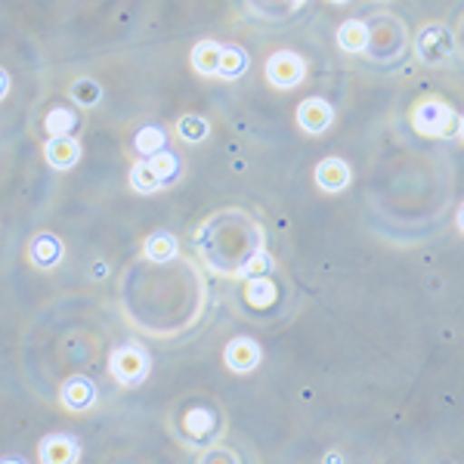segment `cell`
<instances>
[{"label": "cell", "instance_id": "cell-28", "mask_svg": "<svg viewBox=\"0 0 464 464\" xmlns=\"http://www.w3.org/2000/svg\"><path fill=\"white\" fill-rule=\"evenodd\" d=\"M295 4H306V0H295Z\"/></svg>", "mask_w": 464, "mask_h": 464}, {"label": "cell", "instance_id": "cell-10", "mask_svg": "<svg viewBox=\"0 0 464 464\" xmlns=\"http://www.w3.org/2000/svg\"><path fill=\"white\" fill-rule=\"evenodd\" d=\"M28 257H32V264L37 269H56L65 257L63 238L53 236V232H41V236H34L32 245H28Z\"/></svg>", "mask_w": 464, "mask_h": 464}, {"label": "cell", "instance_id": "cell-6", "mask_svg": "<svg viewBox=\"0 0 464 464\" xmlns=\"http://www.w3.org/2000/svg\"><path fill=\"white\" fill-rule=\"evenodd\" d=\"M332 124H334V109H332V102L322 100V96H310V100H304L301 106H297V127H301L304 133H310V137L325 133Z\"/></svg>", "mask_w": 464, "mask_h": 464}, {"label": "cell", "instance_id": "cell-5", "mask_svg": "<svg viewBox=\"0 0 464 464\" xmlns=\"http://www.w3.org/2000/svg\"><path fill=\"white\" fill-rule=\"evenodd\" d=\"M260 359H264V350H260V343L254 341V338H245V334L232 338L227 343V353H223V362H227V369L236 372V375H251V372L260 365Z\"/></svg>", "mask_w": 464, "mask_h": 464}, {"label": "cell", "instance_id": "cell-8", "mask_svg": "<svg viewBox=\"0 0 464 464\" xmlns=\"http://www.w3.org/2000/svg\"><path fill=\"white\" fill-rule=\"evenodd\" d=\"M313 177H316V186L322 192L338 196V192H343L350 183H353V168H350L343 159H338V155H332V159H322L316 164V174Z\"/></svg>", "mask_w": 464, "mask_h": 464}, {"label": "cell", "instance_id": "cell-20", "mask_svg": "<svg viewBox=\"0 0 464 464\" xmlns=\"http://www.w3.org/2000/svg\"><path fill=\"white\" fill-rule=\"evenodd\" d=\"M177 137L183 140V143L196 146L201 140L211 137V124H208V118H201V115H183L177 121Z\"/></svg>", "mask_w": 464, "mask_h": 464}, {"label": "cell", "instance_id": "cell-22", "mask_svg": "<svg viewBox=\"0 0 464 464\" xmlns=\"http://www.w3.org/2000/svg\"><path fill=\"white\" fill-rule=\"evenodd\" d=\"M72 96H74V102H78V106H96V102L102 100V90H100L96 81L81 78V81H74V84H72Z\"/></svg>", "mask_w": 464, "mask_h": 464}, {"label": "cell", "instance_id": "cell-26", "mask_svg": "<svg viewBox=\"0 0 464 464\" xmlns=\"http://www.w3.org/2000/svg\"><path fill=\"white\" fill-rule=\"evenodd\" d=\"M459 137H461V143H464V115H461V121H459Z\"/></svg>", "mask_w": 464, "mask_h": 464}, {"label": "cell", "instance_id": "cell-25", "mask_svg": "<svg viewBox=\"0 0 464 464\" xmlns=\"http://www.w3.org/2000/svg\"><path fill=\"white\" fill-rule=\"evenodd\" d=\"M0 90H4V96H6V90H10V78H6V72H4V78H0Z\"/></svg>", "mask_w": 464, "mask_h": 464}, {"label": "cell", "instance_id": "cell-15", "mask_svg": "<svg viewBox=\"0 0 464 464\" xmlns=\"http://www.w3.org/2000/svg\"><path fill=\"white\" fill-rule=\"evenodd\" d=\"M143 254L152 260V264H170V260H177L179 245L170 232H152V236L143 242Z\"/></svg>", "mask_w": 464, "mask_h": 464}, {"label": "cell", "instance_id": "cell-11", "mask_svg": "<svg viewBox=\"0 0 464 464\" xmlns=\"http://www.w3.org/2000/svg\"><path fill=\"white\" fill-rule=\"evenodd\" d=\"M44 159L53 170H72L81 161V143L74 137H47Z\"/></svg>", "mask_w": 464, "mask_h": 464}, {"label": "cell", "instance_id": "cell-27", "mask_svg": "<svg viewBox=\"0 0 464 464\" xmlns=\"http://www.w3.org/2000/svg\"><path fill=\"white\" fill-rule=\"evenodd\" d=\"M332 4H350V0H332Z\"/></svg>", "mask_w": 464, "mask_h": 464}, {"label": "cell", "instance_id": "cell-16", "mask_svg": "<svg viewBox=\"0 0 464 464\" xmlns=\"http://www.w3.org/2000/svg\"><path fill=\"white\" fill-rule=\"evenodd\" d=\"M127 179H130V189L137 192V196H152V192L164 189L159 174H155V168L149 164V159L133 161V168H130V174H127Z\"/></svg>", "mask_w": 464, "mask_h": 464}, {"label": "cell", "instance_id": "cell-3", "mask_svg": "<svg viewBox=\"0 0 464 464\" xmlns=\"http://www.w3.org/2000/svg\"><path fill=\"white\" fill-rule=\"evenodd\" d=\"M264 72H266V81L276 90H295L297 84H304L306 63L295 50H276V53L266 59Z\"/></svg>", "mask_w": 464, "mask_h": 464}, {"label": "cell", "instance_id": "cell-13", "mask_svg": "<svg viewBox=\"0 0 464 464\" xmlns=\"http://www.w3.org/2000/svg\"><path fill=\"white\" fill-rule=\"evenodd\" d=\"M334 41H338V47L343 53H365V50H369V41H372V32L362 19H347L338 25Z\"/></svg>", "mask_w": 464, "mask_h": 464}, {"label": "cell", "instance_id": "cell-19", "mask_svg": "<svg viewBox=\"0 0 464 464\" xmlns=\"http://www.w3.org/2000/svg\"><path fill=\"white\" fill-rule=\"evenodd\" d=\"M248 72V53L238 44H223V63H220V78L238 81Z\"/></svg>", "mask_w": 464, "mask_h": 464}, {"label": "cell", "instance_id": "cell-7", "mask_svg": "<svg viewBox=\"0 0 464 464\" xmlns=\"http://www.w3.org/2000/svg\"><path fill=\"white\" fill-rule=\"evenodd\" d=\"M96 396H100L96 384L87 375H72L63 384V391H59V402L69 411H74V415H84V411L96 406Z\"/></svg>", "mask_w": 464, "mask_h": 464}, {"label": "cell", "instance_id": "cell-21", "mask_svg": "<svg viewBox=\"0 0 464 464\" xmlns=\"http://www.w3.org/2000/svg\"><path fill=\"white\" fill-rule=\"evenodd\" d=\"M149 164L155 168V174H159L161 186H174L177 179H179V170H183V164H179V159H177L174 152H170V149H164V152L152 155Z\"/></svg>", "mask_w": 464, "mask_h": 464}, {"label": "cell", "instance_id": "cell-1", "mask_svg": "<svg viewBox=\"0 0 464 464\" xmlns=\"http://www.w3.org/2000/svg\"><path fill=\"white\" fill-rule=\"evenodd\" d=\"M459 121H461V115L449 106L446 100H440V96H424V100H418L415 109H411V124H415V130L430 140L459 137Z\"/></svg>", "mask_w": 464, "mask_h": 464}, {"label": "cell", "instance_id": "cell-23", "mask_svg": "<svg viewBox=\"0 0 464 464\" xmlns=\"http://www.w3.org/2000/svg\"><path fill=\"white\" fill-rule=\"evenodd\" d=\"M269 269H273V257H269L266 251H254L236 276H242V279H257V276H266Z\"/></svg>", "mask_w": 464, "mask_h": 464}, {"label": "cell", "instance_id": "cell-18", "mask_svg": "<svg viewBox=\"0 0 464 464\" xmlns=\"http://www.w3.org/2000/svg\"><path fill=\"white\" fill-rule=\"evenodd\" d=\"M78 115H74V109H65V106H56L47 111V118H44V127H47V137H72L74 130H78Z\"/></svg>", "mask_w": 464, "mask_h": 464}, {"label": "cell", "instance_id": "cell-2", "mask_svg": "<svg viewBox=\"0 0 464 464\" xmlns=\"http://www.w3.org/2000/svg\"><path fill=\"white\" fill-rule=\"evenodd\" d=\"M149 353L140 343H121V347L111 350L109 356V372L111 378L121 387H140L149 378Z\"/></svg>", "mask_w": 464, "mask_h": 464}, {"label": "cell", "instance_id": "cell-4", "mask_svg": "<svg viewBox=\"0 0 464 464\" xmlns=\"http://www.w3.org/2000/svg\"><path fill=\"white\" fill-rule=\"evenodd\" d=\"M452 50H455V37L446 25H440V22L424 25L415 37V53L428 65H443L446 59L452 56Z\"/></svg>", "mask_w": 464, "mask_h": 464}, {"label": "cell", "instance_id": "cell-9", "mask_svg": "<svg viewBox=\"0 0 464 464\" xmlns=\"http://www.w3.org/2000/svg\"><path fill=\"white\" fill-rule=\"evenodd\" d=\"M37 459L44 464H74L81 461V443L69 433H50L37 446Z\"/></svg>", "mask_w": 464, "mask_h": 464}, {"label": "cell", "instance_id": "cell-17", "mask_svg": "<svg viewBox=\"0 0 464 464\" xmlns=\"http://www.w3.org/2000/svg\"><path fill=\"white\" fill-rule=\"evenodd\" d=\"M276 297H279V288H276V282L269 279V276H257V279H245V301L251 306H257V310H264V306H273Z\"/></svg>", "mask_w": 464, "mask_h": 464}, {"label": "cell", "instance_id": "cell-14", "mask_svg": "<svg viewBox=\"0 0 464 464\" xmlns=\"http://www.w3.org/2000/svg\"><path fill=\"white\" fill-rule=\"evenodd\" d=\"M133 149L140 152V159H152L168 149V130L159 124H143L133 133Z\"/></svg>", "mask_w": 464, "mask_h": 464}, {"label": "cell", "instance_id": "cell-12", "mask_svg": "<svg viewBox=\"0 0 464 464\" xmlns=\"http://www.w3.org/2000/svg\"><path fill=\"white\" fill-rule=\"evenodd\" d=\"M192 69L205 78H220V63H223V44L217 41H198L189 53Z\"/></svg>", "mask_w": 464, "mask_h": 464}, {"label": "cell", "instance_id": "cell-24", "mask_svg": "<svg viewBox=\"0 0 464 464\" xmlns=\"http://www.w3.org/2000/svg\"><path fill=\"white\" fill-rule=\"evenodd\" d=\"M455 223H459V229L464 232V205L459 208V214H455Z\"/></svg>", "mask_w": 464, "mask_h": 464}]
</instances>
